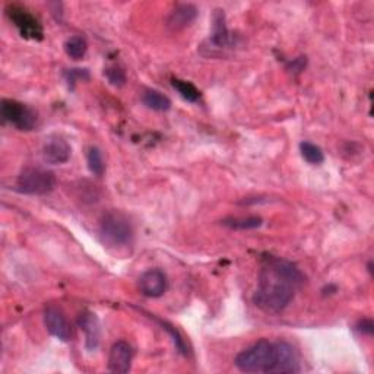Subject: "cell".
<instances>
[{
    "label": "cell",
    "mask_w": 374,
    "mask_h": 374,
    "mask_svg": "<svg viewBox=\"0 0 374 374\" xmlns=\"http://www.w3.org/2000/svg\"><path fill=\"white\" fill-rule=\"evenodd\" d=\"M106 75L110 84L114 87H123L124 82H126V75H124V72L119 67H109L106 70Z\"/></svg>",
    "instance_id": "obj_22"
},
{
    "label": "cell",
    "mask_w": 374,
    "mask_h": 374,
    "mask_svg": "<svg viewBox=\"0 0 374 374\" xmlns=\"http://www.w3.org/2000/svg\"><path fill=\"white\" fill-rule=\"evenodd\" d=\"M56 186L55 174L38 167L23 168L16 180L19 192L27 194H47Z\"/></svg>",
    "instance_id": "obj_4"
},
{
    "label": "cell",
    "mask_w": 374,
    "mask_h": 374,
    "mask_svg": "<svg viewBox=\"0 0 374 374\" xmlns=\"http://www.w3.org/2000/svg\"><path fill=\"white\" fill-rule=\"evenodd\" d=\"M212 43L218 47H226L231 43V35L226 25V18H224L222 11H216L215 13V23H214V35Z\"/></svg>",
    "instance_id": "obj_15"
},
{
    "label": "cell",
    "mask_w": 374,
    "mask_h": 374,
    "mask_svg": "<svg viewBox=\"0 0 374 374\" xmlns=\"http://www.w3.org/2000/svg\"><path fill=\"white\" fill-rule=\"evenodd\" d=\"M171 84H172L174 89H176L189 103H196V101H199V98H201V92H199V89L189 81L172 79Z\"/></svg>",
    "instance_id": "obj_19"
},
{
    "label": "cell",
    "mask_w": 374,
    "mask_h": 374,
    "mask_svg": "<svg viewBox=\"0 0 374 374\" xmlns=\"http://www.w3.org/2000/svg\"><path fill=\"white\" fill-rule=\"evenodd\" d=\"M303 284L304 275L294 263L269 256L262 265L253 302L265 312L278 313L292 302Z\"/></svg>",
    "instance_id": "obj_1"
},
{
    "label": "cell",
    "mask_w": 374,
    "mask_h": 374,
    "mask_svg": "<svg viewBox=\"0 0 374 374\" xmlns=\"http://www.w3.org/2000/svg\"><path fill=\"white\" fill-rule=\"evenodd\" d=\"M300 151L303 158L313 165H319L323 161H325V155H323V151L320 149V146L312 143V142H302L300 143Z\"/></svg>",
    "instance_id": "obj_20"
},
{
    "label": "cell",
    "mask_w": 374,
    "mask_h": 374,
    "mask_svg": "<svg viewBox=\"0 0 374 374\" xmlns=\"http://www.w3.org/2000/svg\"><path fill=\"white\" fill-rule=\"evenodd\" d=\"M358 331L365 334V335H371L373 334V321L371 320H363L358 325Z\"/></svg>",
    "instance_id": "obj_24"
},
{
    "label": "cell",
    "mask_w": 374,
    "mask_h": 374,
    "mask_svg": "<svg viewBox=\"0 0 374 374\" xmlns=\"http://www.w3.org/2000/svg\"><path fill=\"white\" fill-rule=\"evenodd\" d=\"M8 16L18 28L19 34L28 40H43V27L40 21L25 8L12 5L8 6Z\"/></svg>",
    "instance_id": "obj_6"
},
{
    "label": "cell",
    "mask_w": 374,
    "mask_h": 374,
    "mask_svg": "<svg viewBox=\"0 0 374 374\" xmlns=\"http://www.w3.org/2000/svg\"><path fill=\"white\" fill-rule=\"evenodd\" d=\"M88 50L87 40L81 35H73L65 43V52L73 60H81Z\"/></svg>",
    "instance_id": "obj_16"
},
{
    "label": "cell",
    "mask_w": 374,
    "mask_h": 374,
    "mask_svg": "<svg viewBox=\"0 0 374 374\" xmlns=\"http://www.w3.org/2000/svg\"><path fill=\"white\" fill-rule=\"evenodd\" d=\"M142 101L148 109L155 111H167L171 109L170 98L155 89H146L142 94Z\"/></svg>",
    "instance_id": "obj_14"
},
{
    "label": "cell",
    "mask_w": 374,
    "mask_h": 374,
    "mask_svg": "<svg viewBox=\"0 0 374 374\" xmlns=\"http://www.w3.org/2000/svg\"><path fill=\"white\" fill-rule=\"evenodd\" d=\"M197 13H199L197 8L192 4L176 5V8L171 11V13L168 15V19H167L168 28L172 31H182V30L190 27V25L196 21Z\"/></svg>",
    "instance_id": "obj_12"
},
{
    "label": "cell",
    "mask_w": 374,
    "mask_h": 374,
    "mask_svg": "<svg viewBox=\"0 0 374 374\" xmlns=\"http://www.w3.org/2000/svg\"><path fill=\"white\" fill-rule=\"evenodd\" d=\"M44 325L50 335H53L59 341L67 342L72 336L70 323L65 316L63 310L57 306L50 304L44 309Z\"/></svg>",
    "instance_id": "obj_8"
},
{
    "label": "cell",
    "mask_w": 374,
    "mask_h": 374,
    "mask_svg": "<svg viewBox=\"0 0 374 374\" xmlns=\"http://www.w3.org/2000/svg\"><path fill=\"white\" fill-rule=\"evenodd\" d=\"M65 75H66V79H67L69 84H75V81L82 79V78L88 79L87 69H70Z\"/></svg>",
    "instance_id": "obj_23"
},
{
    "label": "cell",
    "mask_w": 374,
    "mask_h": 374,
    "mask_svg": "<svg viewBox=\"0 0 374 374\" xmlns=\"http://www.w3.org/2000/svg\"><path fill=\"white\" fill-rule=\"evenodd\" d=\"M72 148L63 138H50L43 148V158L48 164H65L70 160Z\"/></svg>",
    "instance_id": "obj_11"
},
{
    "label": "cell",
    "mask_w": 374,
    "mask_h": 374,
    "mask_svg": "<svg viewBox=\"0 0 374 374\" xmlns=\"http://www.w3.org/2000/svg\"><path fill=\"white\" fill-rule=\"evenodd\" d=\"M78 325L85 335V346L88 351H95L99 345V323L94 313L84 312L79 319Z\"/></svg>",
    "instance_id": "obj_13"
},
{
    "label": "cell",
    "mask_w": 374,
    "mask_h": 374,
    "mask_svg": "<svg viewBox=\"0 0 374 374\" xmlns=\"http://www.w3.org/2000/svg\"><path fill=\"white\" fill-rule=\"evenodd\" d=\"M99 234L104 243L120 247L132 241L133 227L126 215L119 211H110L99 221Z\"/></svg>",
    "instance_id": "obj_3"
},
{
    "label": "cell",
    "mask_w": 374,
    "mask_h": 374,
    "mask_svg": "<svg viewBox=\"0 0 374 374\" xmlns=\"http://www.w3.org/2000/svg\"><path fill=\"white\" fill-rule=\"evenodd\" d=\"M273 348H275V360H273V367L270 371L272 374H294L300 371L297 353L288 342H273Z\"/></svg>",
    "instance_id": "obj_7"
},
{
    "label": "cell",
    "mask_w": 374,
    "mask_h": 374,
    "mask_svg": "<svg viewBox=\"0 0 374 374\" xmlns=\"http://www.w3.org/2000/svg\"><path fill=\"white\" fill-rule=\"evenodd\" d=\"M0 114L18 131H33L37 126V114L15 99H4L0 106Z\"/></svg>",
    "instance_id": "obj_5"
},
{
    "label": "cell",
    "mask_w": 374,
    "mask_h": 374,
    "mask_svg": "<svg viewBox=\"0 0 374 374\" xmlns=\"http://www.w3.org/2000/svg\"><path fill=\"white\" fill-rule=\"evenodd\" d=\"M222 224L231 230H253L262 226V218L247 216V218H227Z\"/></svg>",
    "instance_id": "obj_17"
},
{
    "label": "cell",
    "mask_w": 374,
    "mask_h": 374,
    "mask_svg": "<svg viewBox=\"0 0 374 374\" xmlns=\"http://www.w3.org/2000/svg\"><path fill=\"white\" fill-rule=\"evenodd\" d=\"M275 360V348L273 343L260 339L247 350L241 351L236 357V365L244 373H270Z\"/></svg>",
    "instance_id": "obj_2"
},
{
    "label": "cell",
    "mask_w": 374,
    "mask_h": 374,
    "mask_svg": "<svg viewBox=\"0 0 374 374\" xmlns=\"http://www.w3.org/2000/svg\"><path fill=\"white\" fill-rule=\"evenodd\" d=\"M87 161H88V168L89 171L94 174L97 177H101L104 171H106V161L103 157V153L99 151L98 148L92 146L88 149V155H87Z\"/></svg>",
    "instance_id": "obj_18"
},
{
    "label": "cell",
    "mask_w": 374,
    "mask_h": 374,
    "mask_svg": "<svg viewBox=\"0 0 374 374\" xmlns=\"http://www.w3.org/2000/svg\"><path fill=\"white\" fill-rule=\"evenodd\" d=\"M133 360V350L129 342L126 341H119L116 342L109 356V371L117 373V374H124L131 371Z\"/></svg>",
    "instance_id": "obj_9"
},
{
    "label": "cell",
    "mask_w": 374,
    "mask_h": 374,
    "mask_svg": "<svg viewBox=\"0 0 374 374\" xmlns=\"http://www.w3.org/2000/svg\"><path fill=\"white\" fill-rule=\"evenodd\" d=\"M167 275L160 269H149L139 278V288L143 295L149 298H158L167 291Z\"/></svg>",
    "instance_id": "obj_10"
},
{
    "label": "cell",
    "mask_w": 374,
    "mask_h": 374,
    "mask_svg": "<svg viewBox=\"0 0 374 374\" xmlns=\"http://www.w3.org/2000/svg\"><path fill=\"white\" fill-rule=\"evenodd\" d=\"M158 321L161 323L163 329L167 331L168 335L171 336L174 345H176V348H177V351H179L180 354H183V356H187V346H186V342H185L183 336L179 334V331H177L176 328H174V326H171L170 323H167V321H163V320H158Z\"/></svg>",
    "instance_id": "obj_21"
}]
</instances>
